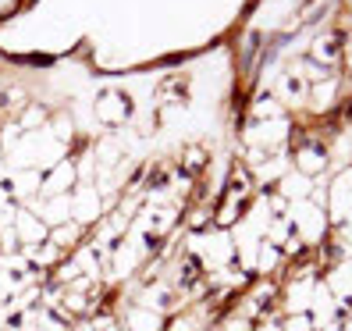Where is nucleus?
Here are the masks:
<instances>
[{
  "label": "nucleus",
  "mask_w": 352,
  "mask_h": 331,
  "mask_svg": "<svg viewBox=\"0 0 352 331\" xmlns=\"http://www.w3.org/2000/svg\"><path fill=\"white\" fill-rule=\"evenodd\" d=\"M72 182H75V168H72V164H60V168L43 182V193H47V196H65Z\"/></svg>",
  "instance_id": "obj_3"
},
{
  "label": "nucleus",
  "mask_w": 352,
  "mask_h": 331,
  "mask_svg": "<svg viewBox=\"0 0 352 331\" xmlns=\"http://www.w3.org/2000/svg\"><path fill=\"white\" fill-rule=\"evenodd\" d=\"M96 217H100V200H96V193L89 189V185H82L78 196L72 200V221L82 224V228H89Z\"/></svg>",
  "instance_id": "obj_1"
},
{
  "label": "nucleus",
  "mask_w": 352,
  "mask_h": 331,
  "mask_svg": "<svg viewBox=\"0 0 352 331\" xmlns=\"http://www.w3.org/2000/svg\"><path fill=\"white\" fill-rule=\"evenodd\" d=\"M125 324H129V331H160L164 314H157V310H150V306H132Z\"/></svg>",
  "instance_id": "obj_2"
}]
</instances>
